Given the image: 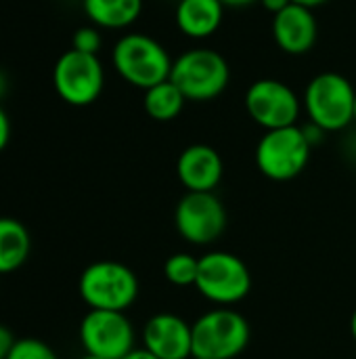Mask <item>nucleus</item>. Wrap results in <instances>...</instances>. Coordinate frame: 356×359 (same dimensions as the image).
<instances>
[{
	"instance_id": "423d86ee",
	"label": "nucleus",
	"mask_w": 356,
	"mask_h": 359,
	"mask_svg": "<svg viewBox=\"0 0 356 359\" xmlns=\"http://www.w3.org/2000/svg\"><path fill=\"white\" fill-rule=\"evenodd\" d=\"M197 292L220 307L243 301L252 290V273L243 259L233 252L212 250L199 257V271L195 280Z\"/></svg>"
},
{
	"instance_id": "6e6552de",
	"label": "nucleus",
	"mask_w": 356,
	"mask_h": 359,
	"mask_svg": "<svg viewBox=\"0 0 356 359\" xmlns=\"http://www.w3.org/2000/svg\"><path fill=\"white\" fill-rule=\"evenodd\" d=\"M52 86L57 95L73 105L86 107L94 103L105 86V69L97 55L65 50L52 67Z\"/></svg>"
},
{
	"instance_id": "f8f14e48",
	"label": "nucleus",
	"mask_w": 356,
	"mask_h": 359,
	"mask_svg": "<svg viewBox=\"0 0 356 359\" xmlns=\"http://www.w3.org/2000/svg\"><path fill=\"white\" fill-rule=\"evenodd\" d=\"M143 347L159 359H191V324L174 313H157L143 328Z\"/></svg>"
},
{
	"instance_id": "7ed1b4c3",
	"label": "nucleus",
	"mask_w": 356,
	"mask_h": 359,
	"mask_svg": "<svg viewBox=\"0 0 356 359\" xmlns=\"http://www.w3.org/2000/svg\"><path fill=\"white\" fill-rule=\"evenodd\" d=\"M170 80L187 101H212L220 97L231 80L227 59L212 48H191L174 59Z\"/></svg>"
},
{
	"instance_id": "0eeeda50",
	"label": "nucleus",
	"mask_w": 356,
	"mask_h": 359,
	"mask_svg": "<svg viewBox=\"0 0 356 359\" xmlns=\"http://www.w3.org/2000/svg\"><path fill=\"white\" fill-rule=\"evenodd\" d=\"M311 149L302 126L266 130L256 145V166L271 181H292L306 168Z\"/></svg>"
},
{
	"instance_id": "a878e982",
	"label": "nucleus",
	"mask_w": 356,
	"mask_h": 359,
	"mask_svg": "<svg viewBox=\"0 0 356 359\" xmlns=\"http://www.w3.org/2000/svg\"><path fill=\"white\" fill-rule=\"evenodd\" d=\"M225 6H237V8H241V6H250V4H254V2H260V0H220Z\"/></svg>"
},
{
	"instance_id": "5701e85b",
	"label": "nucleus",
	"mask_w": 356,
	"mask_h": 359,
	"mask_svg": "<svg viewBox=\"0 0 356 359\" xmlns=\"http://www.w3.org/2000/svg\"><path fill=\"white\" fill-rule=\"evenodd\" d=\"M8 141H10V120L6 111L0 107V151L8 145Z\"/></svg>"
},
{
	"instance_id": "f3484780",
	"label": "nucleus",
	"mask_w": 356,
	"mask_h": 359,
	"mask_svg": "<svg viewBox=\"0 0 356 359\" xmlns=\"http://www.w3.org/2000/svg\"><path fill=\"white\" fill-rule=\"evenodd\" d=\"M31 238L27 227L10 217H0V276L17 271L29 257Z\"/></svg>"
},
{
	"instance_id": "7c9ffc66",
	"label": "nucleus",
	"mask_w": 356,
	"mask_h": 359,
	"mask_svg": "<svg viewBox=\"0 0 356 359\" xmlns=\"http://www.w3.org/2000/svg\"><path fill=\"white\" fill-rule=\"evenodd\" d=\"M191 359H204V358H191Z\"/></svg>"
},
{
	"instance_id": "b1692460",
	"label": "nucleus",
	"mask_w": 356,
	"mask_h": 359,
	"mask_svg": "<svg viewBox=\"0 0 356 359\" xmlns=\"http://www.w3.org/2000/svg\"><path fill=\"white\" fill-rule=\"evenodd\" d=\"M260 4H262L269 13L277 15V13H281L287 4H292V0H260Z\"/></svg>"
},
{
	"instance_id": "39448f33",
	"label": "nucleus",
	"mask_w": 356,
	"mask_h": 359,
	"mask_svg": "<svg viewBox=\"0 0 356 359\" xmlns=\"http://www.w3.org/2000/svg\"><path fill=\"white\" fill-rule=\"evenodd\" d=\"M193 358L235 359L250 343L252 330L248 320L227 307L212 309L191 324Z\"/></svg>"
},
{
	"instance_id": "4be33fe9",
	"label": "nucleus",
	"mask_w": 356,
	"mask_h": 359,
	"mask_svg": "<svg viewBox=\"0 0 356 359\" xmlns=\"http://www.w3.org/2000/svg\"><path fill=\"white\" fill-rule=\"evenodd\" d=\"M15 343H17L15 334L4 324H0V359L8 358V353H10V349H13Z\"/></svg>"
},
{
	"instance_id": "c85d7f7f",
	"label": "nucleus",
	"mask_w": 356,
	"mask_h": 359,
	"mask_svg": "<svg viewBox=\"0 0 356 359\" xmlns=\"http://www.w3.org/2000/svg\"><path fill=\"white\" fill-rule=\"evenodd\" d=\"M80 359H103V358H97V355H88V353H86L84 358H80Z\"/></svg>"
},
{
	"instance_id": "aec40b11",
	"label": "nucleus",
	"mask_w": 356,
	"mask_h": 359,
	"mask_svg": "<svg viewBox=\"0 0 356 359\" xmlns=\"http://www.w3.org/2000/svg\"><path fill=\"white\" fill-rule=\"evenodd\" d=\"M6 359H59L57 353L40 339H17Z\"/></svg>"
},
{
	"instance_id": "f03ea898",
	"label": "nucleus",
	"mask_w": 356,
	"mask_h": 359,
	"mask_svg": "<svg viewBox=\"0 0 356 359\" xmlns=\"http://www.w3.org/2000/svg\"><path fill=\"white\" fill-rule=\"evenodd\" d=\"M356 90L353 82L338 72L317 74L304 90L308 122L325 133L344 130L355 122Z\"/></svg>"
},
{
	"instance_id": "2eb2a0df",
	"label": "nucleus",
	"mask_w": 356,
	"mask_h": 359,
	"mask_svg": "<svg viewBox=\"0 0 356 359\" xmlns=\"http://www.w3.org/2000/svg\"><path fill=\"white\" fill-rule=\"evenodd\" d=\"M174 19L180 34L193 40H204L220 29L225 4L220 0H178Z\"/></svg>"
},
{
	"instance_id": "9d476101",
	"label": "nucleus",
	"mask_w": 356,
	"mask_h": 359,
	"mask_svg": "<svg viewBox=\"0 0 356 359\" xmlns=\"http://www.w3.org/2000/svg\"><path fill=\"white\" fill-rule=\"evenodd\" d=\"M248 116L264 130L296 126L302 103L292 86L275 78L256 80L245 93Z\"/></svg>"
},
{
	"instance_id": "1a4fd4ad",
	"label": "nucleus",
	"mask_w": 356,
	"mask_h": 359,
	"mask_svg": "<svg viewBox=\"0 0 356 359\" xmlns=\"http://www.w3.org/2000/svg\"><path fill=\"white\" fill-rule=\"evenodd\" d=\"M174 223L183 240L208 246L225 233L227 210L214 191H187L176 206Z\"/></svg>"
},
{
	"instance_id": "6ab92c4d",
	"label": "nucleus",
	"mask_w": 356,
	"mask_h": 359,
	"mask_svg": "<svg viewBox=\"0 0 356 359\" xmlns=\"http://www.w3.org/2000/svg\"><path fill=\"white\" fill-rule=\"evenodd\" d=\"M197 271H199V259L187 252H176L168 257L164 263V278L178 288L195 286Z\"/></svg>"
},
{
	"instance_id": "ddd939ff",
	"label": "nucleus",
	"mask_w": 356,
	"mask_h": 359,
	"mask_svg": "<svg viewBox=\"0 0 356 359\" xmlns=\"http://www.w3.org/2000/svg\"><path fill=\"white\" fill-rule=\"evenodd\" d=\"M319 36V25L313 8L302 4H287L281 13L273 15V38L287 55L308 53Z\"/></svg>"
},
{
	"instance_id": "412c9836",
	"label": "nucleus",
	"mask_w": 356,
	"mask_h": 359,
	"mask_svg": "<svg viewBox=\"0 0 356 359\" xmlns=\"http://www.w3.org/2000/svg\"><path fill=\"white\" fill-rule=\"evenodd\" d=\"M103 46V36H101V27L97 25H84L78 27L71 36V48L86 53V55H99Z\"/></svg>"
},
{
	"instance_id": "c756f323",
	"label": "nucleus",
	"mask_w": 356,
	"mask_h": 359,
	"mask_svg": "<svg viewBox=\"0 0 356 359\" xmlns=\"http://www.w3.org/2000/svg\"><path fill=\"white\" fill-rule=\"evenodd\" d=\"M355 122H356V105H355Z\"/></svg>"
},
{
	"instance_id": "4468645a",
	"label": "nucleus",
	"mask_w": 356,
	"mask_h": 359,
	"mask_svg": "<svg viewBox=\"0 0 356 359\" xmlns=\"http://www.w3.org/2000/svg\"><path fill=\"white\" fill-rule=\"evenodd\" d=\"M225 164L220 154L204 143L183 149L176 162L178 181L187 191H214L222 181Z\"/></svg>"
},
{
	"instance_id": "a211bd4d",
	"label": "nucleus",
	"mask_w": 356,
	"mask_h": 359,
	"mask_svg": "<svg viewBox=\"0 0 356 359\" xmlns=\"http://www.w3.org/2000/svg\"><path fill=\"white\" fill-rule=\"evenodd\" d=\"M185 103H187L185 95L172 80H166L147 88L145 99H143L147 116L157 122H170L176 116H180Z\"/></svg>"
},
{
	"instance_id": "9b49d317",
	"label": "nucleus",
	"mask_w": 356,
	"mask_h": 359,
	"mask_svg": "<svg viewBox=\"0 0 356 359\" xmlns=\"http://www.w3.org/2000/svg\"><path fill=\"white\" fill-rule=\"evenodd\" d=\"M80 343L88 355L122 359L134 349V328L124 311L90 309L80 324Z\"/></svg>"
},
{
	"instance_id": "20e7f679",
	"label": "nucleus",
	"mask_w": 356,
	"mask_h": 359,
	"mask_svg": "<svg viewBox=\"0 0 356 359\" xmlns=\"http://www.w3.org/2000/svg\"><path fill=\"white\" fill-rule=\"evenodd\" d=\"M78 290L90 309L126 311L138 297V278L124 263L97 261L82 271Z\"/></svg>"
},
{
	"instance_id": "dca6fc26",
	"label": "nucleus",
	"mask_w": 356,
	"mask_h": 359,
	"mask_svg": "<svg viewBox=\"0 0 356 359\" xmlns=\"http://www.w3.org/2000/svg\"><path fill=\"white\" fill-rule=\"evenodd\" d=\"M92 25L103 29L130 27L143 13V0H82Z\"/></svg>"
},
{
	"instance_id": "bb28decb",
	"label": "nucleus",
	"mask_w": 356,
	"mask_h": 359,
	"mask_svg": "<svg viewBox=\"0 0 356 359\" xmlns=\"http://www.w3.org/2000/svg\"><path fill=\"white\" fill-rule=\"evenodd\" d=\"M292 2L302 4V6H308V8H317V6H321V4H325L329 0H292Z\"/></svg>"
},
{
	"instance_id": "cd10ccee",
	"label": "nucleus",
	"mask_w": 356,
	"mask_h": 359,
	"mask_svg": "<svg viewBox=\"0 0 356 359\" xmlns=\"http://www.w3.org/2000/svg\"><path fill=\"white\" fill-rule=\"evenodd\" d=\"M350 332H353V337H355L356 341V309L355 313H353V320H350Z\"/></svg>"
},
{
	"instance_id": "f257e3e1",
	"label": "nucleus",
	"mask_w": 356,
	"mask_h": 359,
	"mask_svg": "<svg viewBox=\"0 0 356 359\" xmlns=\"http://www.w3.org/2000/svg\"><path fill=\"white\" fill-rule=\"evenodd\" d=\"M115 72L136 88H151L159 82L170 80L174 59L155 38L138 32L124 34L111 53Z\"/></svg>"
},
{
	"instance_id": "393cba45",
	"label": "nucleus",
	"mask_w": 356,
	"mask_h": 359,
	"mask_svg": "<svg viewBox=\"0 0 356 359\" xmlns=\"http://www.w3.org/2000/svg\"><path fill=\"white\" fill-rule=\"evenodd\" d=\"M122 359H159V358H155L151 351H147V349L143 347V349H132L130 353H126Z\"/></svg>"
}]
</instances>
